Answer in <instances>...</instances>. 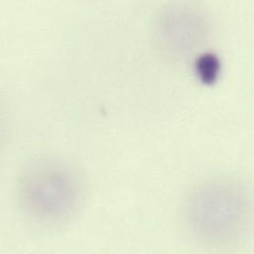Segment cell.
<instances>
[{
    "label": "cell",
    "instance_id": "1",
    "mask_svg": "<svg viewBox=\"0 0 254 254\" xmlns=\"http://www.w3.org/2000/svg\"><path fill=\"white\" fill-rule=\"evenodd\" d=\"M23 213L42 227H59L72 220L84 200L81 177L70 164L44 159L28 165L18 180Z\"/></svg>",
    "mask_w": 254,
    "mask_h": 254
},
{
    "label": "cell",
    "instance_id": "2",
    "mask_svg": "<svg viewBox=\"0 0 254 254\" xmlns=\"http://www.w3.org/2000/svg\"><path fill=\"white\" fill-rule=\"evenodd\" d=\"M186 216L199 239L213 244L230 243L248 228L251 203L237 183L211 181L193 192L186 205Z\"/></svg>",
    "mask_w": 254,
    "mask_h": 254
},
{
    "label": "cell",
    "instance_id": "3",
    "mask_svg": "<svg viewBox=\"0 0 254 254\" xmlns=\"http://www.w3.org/2000/svg\"><path fill=\"white\" fill-rule=\"evenodd\" d=\"M221 64L218 58L211 54L201 56L196 62V70L201 80L206 84L216 81L220 73Z\"/></svg>",
    "mask_w": 254,
    "mask_h": 254
},
{
    "label": "cell",
    "instance_id": "4",
    "mask_svg": "<svg viewBox=\"0 0 254 254\" xmlns=\"http://www.w3.org/2000/svg\"><path fill=\"white\" fill-rule=\"evenodd\" d=\"M10 134V127H8V123L4 116L0 113V154L4 151Z\"/></svg>",
    "mask_w": 254,
    "mask_h": 254
}]
</instances>
